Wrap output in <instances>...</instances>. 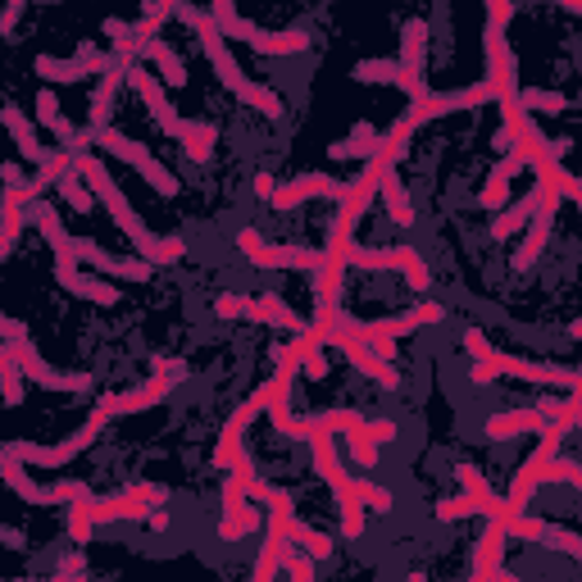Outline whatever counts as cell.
<instances>
[{"mask_svg": "<svg viewBox=\"0 0 582 582\" xmlns=\"http://www.w3.org/2000/svg\"><path fill=\"white\" fill-rule=\"evenodd\" d=\"M73 173L87 182V191L96 201H101L106 210H110V219L119 223V232L137 247V255L146 260V264H178L182 255H187V241L182 237H155L151 228H146L141 219H137V210L128 205V197H123V187L110 178V169L96 160V155H73Z\"/></svg>", "mask_w": 582, "mask_h": 582, "instance_id": "cell-1", "label": "cell"}, {"mask_svg": "<svg viewBox=\"0 0 582 582\" xmlns=\"http://www.w3.org/2000/svg\"><path fill=\"white\" fill-rule=\"evenodd\" d=\"M455 478L464 482V496H469L473 514H482L488 523L505 528V538H519V542H551V546L564 551L569 560L582 555V538H578V532H569V528H560V523H546V519H538V514H510V510H505V496H496V492L488 488V478H482L473 464H460Z\"/></svg>", "mask_w": 582, "mask_h": 582, "instance_id": "cell-2", "label": "cell"}, {"mask_svg": "<svg viewBox=\"0 0 582 582\" xmlns=\"http://www.w3.org/2000/svg\"><path fill=\"white\" fill-rule=\"evenodd\" d=\"M173 19H182L191 32H197V41H201V51L210 56V64H214L219 82H223V87L237 96L241 106L260 110L264 119H278V114H282V96H278V91H269V87H260L255 78H247V73H241V64H237V60H232V51H228V37L214 28V19H210L205 10L173 6Z\"/></svg>", "mask_w": 582, "mask_h": 582, "instance_id": "cell-3", "label": "cell"}, {"mask_svg": "<svg viewBox=\"0 0 582 582\" xmlns=\"http://www.w3.org/2000/svg\"><path fill=\"white\" fill-rule=\"evenodd\" d=\"M351 251H355V228L351 223H332L328 251H319V269H314V323L305 328L319 347H328V337L337 328V314H342V273H347Z\"/></svg>", "mask_w": 582, "mask_h": 582, "instance_id": "cell-4", "label": "cell"}, {"mask_svg": "<svg viewBox=\"0 0 582 582\" xmlns=\"http://www.w3.org/2000/svg\"><path fill=\"white\" fill-rule=\"evenodd\" d=\"M464 351H469V360H473V369H469L473 387H488L492 378H523V382L569 387V392H578V387H582L578 369H560V364H532V360H514V355L496 351V347L488 342V332H482V328H469V332H464Z\"/></svg>", "mask_w": 582, "mask_h": 582, "instance_id": "cell-5", "label": "cell"}, {"mask_svg": "<svg viewBox=\"0 0 582 582\" xmlns=\"http://www.w3.org/2000/svg\"><path fill=\"white\" fill-rule=\"evenodd\" d=\"M310 455H314V473L328 482L332 496H337V510H342V532H347L351 542H360V538H364V505L355 501L351 473L342 469V455H337V446H332L328 432H314V436H310Z\"/></svg>", "mask_w": 582, "mask_h": 582, "instance_id": "cell-6", "label": "cell"}, {"mask_svg": "<svg viewBox=\"0 0 582 582\" xmlns=\"http://www.w3.org/2000/svg\"><path fill=\"white\" fill-rule=\"evenodd\" d=\"M210 19H214V28L223 32V37H237V41H247L255 56H301V51H310V37L301 32V28H287V32H264V28H255V23H247L237 14V6H228V0H214V6L205 10Z\"/></svg>", "mask_w": 582, "mask_h": 582, "instance_id": "cell-7", "label": "cell"}, {"mask_svg": "<svg viewBox=\"0 0 582 582\" xmlns=\"http://www.w3.org/2000/svg\"><path fill=\"white\" fill-rule=\"evenodd\" d=\"M287 392H291V378H287V373H273L251 401H241V405L228 414V423H223V432H219V446H214V469H232L241 455H247V451H241V436H247V428L269 410V401L287 397Z\"/></svg>", "mask_w": 582, "mask_h": 582, "instance_id": "cell-8", "label": "cell"}, {"mask_svg": "<svg viewBox=\"0 0 582 582\" xmlns=\"http://www.w3.org/2000/svg\"><path fill=\"white\" fill-rule=\"evenodd\" d=\"M106 428H110V419H106L101 410H91V414H87V423H82L73 436H64V442H56V446H41V442H0V446H6V455H10V460H19V464L64 469L73 455L91 451V446H96V436H101Z\"/></svg>", "mask_w": 582, "mask_h": 582, "instance_id": "cell-9", "label": "cell"}, {"mask_svg": "<svg viewBox=\"0 0 582 582\" xmlns=\"http://www.w3.org/2000/svg\"><path fill=\"white\" fill-rule=\"evenodd\" d=\"M182 382H187V364H182V360H160V364H155V373L146 378L141 387H132V392H123V397H101V401H96V410H101L106 419L141 414V410L160 405L164 397H173Z\"/></svg>", "mask_w": 582, "mask_h": 582, "instance_id": "cell-10", "label": "cell"}, {"mask_svg": "<svg viewBox=\"0 0 582 582\" xmlns=\"http://www.w3.org/2000/svg\"><path fill=\"white\" fill-rule=\"evenodd\" d=\"M542 442H538V451H532L523 464H519V473H514V482H510V496H505V510L510 514H528V501H532V492L542 488V478H546V464L560 455V446H564V428L560 423H546L542 432Z\"/></svg>", "mask_w": 582, "mask_h": 582, "instance_id": "cell-11", "label": "cell"}, {"mask_svg": "<svg viewBox=\"0 0 582 582\" xmlns=\"http://www.w3.org/2000/svg\"><path fill=\"white\" fill-rule=\"evenodd\" d=\"M96 146H101V151H110L114 160H123V164H132L146 182H151L155 187V197H178V178L151 155V151H146V146L141 141H132V137H123L119 128H101V132H96Z\"/></svg>", "mask_w": 582, "mask_h": 582, "instance_id": "cell-12", "label": "cell"}, {"mask_svg": "<svg viewBox=\"0 0 582 582\" xmlns=\"http://www.w3.org/2000/svg\"><path fill=\"white\" fill-rule=\"evenodd\" d=\"M6 351L14 355V364H19L23 382H37L41 392H91V378H87V373H56L51 364H46V360L37 355V347L28 342V332L10 337Z\"/></svg>", "mask_w": 582, "mask_h": 582, "instance_id": "cell-13", "label": "cell"}, {"mask_svg": "<svg viewBox=\"0 0 582 582\" xmlns=\"http://www.w3.org/2000/svg\"><path fill=\"white\" fill-rule=\"evenodd\" d=\"M492 101V87L488 82H473V87H460V91H428L423 101H414L401 119L410 128H423L428 119H442V114H460V110H478Z\"/></svg>", "mask_w": 582, "mask_h": 582, "instance_id": "cell-14", "label": "cell"}, {"mask_svg": "<svg viewBox=\"0 0 582 582\" xmlns=\"http://www.w3.org/2000/svg\"><path fill=\"white\" fill-rule=\"evenodd\" d=\"M237 251L247 255L255 269H301V273H314V269H319V251H305V247H269V241H264L255 228H241V232H237Z\"/></svg>", "mask_w": 582, "mask_h": 582, "instance_id": "cell-15", "label": "cell"}, {"mask_svg": "<svg viewBox=\"0 0 582 582\" xmlns=\"http://www.w3.org/2000/svg\"><path fill=\"white\" fill-rule=\"evenodd\" d=\"M264 505H269V538H264V546H260V555H255V573H251V582H273L278 569H282V555L291 551L287 532H282V519L291 514V496H287L282 488H273V492L264 496Z\"/></svg>", "mask_w": 582, "mask_h": 582, "instance_id": "cell-16", "label": "cell"}, {"mask_svg": "<svg viewBox=\"0 0 582 582\" xmlns=\"http://www.w3.org/2000/svg\"><path fill=\"white\" fill-rule=\"evenodd\" d=\"M347 264H355V269H364V273L397 269V273H405V282H410L414 291H428V282H432V273H428V264H423V255H419L414 247H387V251H364V247H355Z\"/></svg>", "mask_w": 582, "mask_h": 582, "instance_id": "cell-17", "label": "cell"}, {"mask_svg": "<svg viewBox=\"0 0 582 582\" xmlns=\"http://www.w3.org/2000/svg\"><path fill=\"white\" fill-rule=\"evenodd\" d=\"M347 197V182H337L328 173H305V178H291L282 187H273V210H297L305 201H342Z\"/></svg>", "mask_w": 582, "mask_h": 582, "instance_id": "cell-18", "label": "cell"}, {"mask_svg": "<svg viewBox=\"0 0 582 582\" xmlns=\"http://www.w3.org/2000/svg\"><path fill=\"white\" fill-rule=\"evenodd\" d=\"M128 82H132V91L146 101V110L155 114V123H160V132H169V137H182L187 132V119L169 106V96H164V87H160V78L146 69V64H128Z\"/></svg>", "mask_w": 582, "mask_h": 582, "instance_id": "cell-19", "label": "cell"}, {"mask_svg": "<svg viewBox=\"0 0 582 582\" xmlns=\"http://www.w3.org/2000/svg\"><path fill=\"white\" fill-rule=\"evenodd\" d=\"M73 260L87 264V269H96V273H110L119 282H146V278H151V264H146V260H119V255H110L101 241H91V237H73Z\"/></svg>", "mask_w": 582, "mask_h": 582, "instance_id": "cell-20", "label": "cell"}, {"mask_svg": "<svg viewBox=\"0 0 582 582\" xmlns=\"http://www.w3.org/2000/svg\"><path fill=\"white\" fill-rule=\"evenodd\" d=\"M328 347H337V351H347V360L364 373V378H373L378 387H387V392H397V387H401V373L392 369V364H387V360H378L373 351H364L360 342H355V337H351V328L342 323V314H337V328H332V337H328Z\"/></svg>", "mask_w": 582, "mask_h": 582, "instance_id": "cell-21", "label": "cell"}, {"mask_svg": "<svg viewBox=\"0 0 582 582\" xmlns=\"http://www.w3.org/2000/svg\"><path fill=\"white\" fill-rule=\"evenodd\" d=\"M110 56H101L96 46H82V51L73 60H56V56H37V73L46 82H82L91 73H110Z\"/></svg>", "mask_w": 582, "mask_h": 582, "instance_id": "cell-22", "label": "cell"}, {"mask_svg": "<svg viewBox=\"0 0 582 582\" xmlns=\"http://www.w3.org/2000/svg\"><path fill=\"white\" fill-rule=\"evenodd\" d=\"M247 532H255V510H251L247 492H241L237 482L228 478L223 482V510H219V538L223 542H241Z\"/></svg>", "mask_w": 582, "mask_h": 582, "instance_id": "cell-23", "label": "cell"}, {"mask_svg": "<svg viewBox=\"0 0 582 582\" xmlns=\"http://www.w3.org/2000/svg\"><path fill=\"white\" fill-rule=\"evenodd\" d=\"M56 278L64 291H73L78 301H91V305H119L123 291L114 282H101V278H87L78 264H56Z\"/></svg>", "mask_w": 582, "mask_h": 582, "instance_id": "cell-24", "label": "cell"}, {"mask_svg": "<svg viewBox=\"0 0 582 582\" xmlns=\"http://www.w3.org/2000/svg\"><path fill=\"white\" fill-rule=\"evenodd\" d=\"M0 128H6L10 137H14V146H19V155L23 160H32L37 169L51 160V151L41 146V137H37V128H32V119L19 110V106H0Z\"/></svg>", "mask_w": 582, "mask_h": 582, "instance_id": "cell-25", "label": "cell"}, {"mask_svg": "<svg viewBox=\"0 0 582 582\" xmlns=\"http://www.w3.org/2000/svg\"><path fill=\"white\" fill-rule=\"evenodd\" d=\"M551 419L542 414V410H501V414H492L488 423H482V432L492 436V442H510V436H523V432H542Z\"/></svg>", "mask_w": 582, "mask_h": 582, "instance_id": "cell-26", "label": "cell"}, {"mask_svg": "<svg viewBox=\"0 0 582 582\" xmlns=\"http://www.w3.org/2000/svg\"><path fill=\"white\" fill-rule=\"evenodd\" d=\"M401 73L414 82V87H428L423 82V64H428V23L423 19H410L405 23V37H401Z\"/></svg>", "mask_w": 582, "mask_h": 582, "instance_id": "cell-27", "label": "cell"}, {"mask_svg": "<svg viewBox=\"0 0 582 582\" xmlns=\"http://www.w3.org/2000/svg\"><path fill=\"white\" fill-rule=\"evenodd\" d=\"M23 223H28V205L19 197V187H0V260L14 251Z\"/></svg>", "mask_w": 582, "mask_h": 582, "instance_id": "cell-28", "label": "cell"}, {"mask_svg": "<svg viewBox=\"0 0 582 582\" xmlns=\"http://www.w3.org/2000/svg\"><path fill=\"white\" fill-rule=\"evenodd\" d=\"M241 319H251V323H273V328H291V337L305 332L301 314H297V310H287L278 291H264L260 301H251V297H247V314H241Z\"/></svg>", "mask_w": 582, "mask_h": 582, "instance_id": "cell-29", "label": "cell"}, {"mask_svg": "<svg viewBox=\"0 0 582 582\" xmlns=\"http://www.w3.org/2000/svg\"><path fill=\"white\" fill-rule=\"evenodd\" d=\"M123 82H128V69L114 60L110 73H101V82H96V91H91V132L110 128V106H114V96H119Z\"/></svg>", "mask_w": 582, "mask_h": 582, "instance_id": "cell-30", "label": "cell"}, {"mask_svg": "<svg viewBox=\"0 0 582 582\" xmlns=\"http://www.w3.org/2000/svg\"><path fill=\"white\" fill-rule=\"evenodd\" d=\"M141 60H146V64H155V73H160L169 87H187V64H182V56L173 51V46H169L164 37L141 41Z\"/></svg>", "mask_w": 582, "mask_h": 582, "instance_id": "cell-31", "label": "cell"}, {"mask_svg": "<svg viewBox=\"0 0 582 582\" xmlns=\"http://www.w3.org/2000/svg\"><path fill=\"white\" fill-rule=\"evenodd\" d=\"M282 532H287V542L301 546V555H310V560H328L332 555V538H328V532H319V528H310L305 519H297V510L282 519Z\"/></svg>", "mask_w": 582, "mask_h": 582, "instance_id": "cell-32", "label": "cell"}, {"mask_svg": "<svg viewBox=\"0 0 582 582\" xmlns=\"http://www.w3.org/2000/svg\"><path fill=\"white\" fill-rule=\"evenodd\" d=\"M355 78H360V82H397V87L410 96V106L428 96V87H414V82L401 73L397 60H360V64H355Z\"/></svg>", "mask_w": 582, "mask_h": 582, "instance_id": "cell-33", "label": "cell"}, {"mask_svg": "<svg viewBox=\"0 0 582 582\" xmlns=\"http://www.w3.org/2000/svg\"><path fill=\"white\" fill-rule=\"evenodd\" d=\"M523 173V160L510 151V155H501L496 164H492V173H488V187H482V197H478V205H488V210H496L505 197H510V182Z\"/></svg>", "mask_w": 582, "mask_h": 582, "instance_id": "cell-34", "label": "cell"}, {"mask_svg": "<svg viewBox=\"0 0 582 582\" xmlns=\"http://www.w3.org/2000/svg\"><path fill=\"white\" fill-rule=\"evenodd\" d=\"M178 141H182V155L191 164H210L214 160V146H219V128L205 123V119H187V132Z\"/></svg>", "mask_w": 582, "mask_h": 582, "instance_id": "cell-35", "label": "cell"}, {"mask_svg": "<svg viewBox=\"0 0 582 582\" xmlns=\"http://www.w3.org/2000/svg\"><path fill=\"white\" fill-rule=\"evenodd\" d=\"M378 191H382L387 219H392V223H401V228H410V223H414V201H410V191L401 187V178H397V173H387Z\"/></svg>", "mask_w": 582, "mask_h": 582, "instance_id": "cell-36", "label": "cell"}, {"mask_svg": "<svg viewBox=\"0 0 582 582\" xmlns=\"http://www.w3.org/2000/svg\"><path fill=\"white\" fill-rule=\"evenodd\" d=\"M538 201H542V187H532V191H528V197H523L519 205H510V210H505L501 219H492V237H496V241H505L510 232L528 228V219L538 214Z\"/></svg>", "mask_w": 582, "mask_h": 582, "instance_id": "cell-37", "label": "cell"}, {"mask_svg": "<svg viewBox=\"0 0 582 582\" xmlns=\"http://www.w3.org/2000/svg\"><path fill=\"white\" fill-rule=\"evenodd\" d=\"M373 151H378V128L373 123H355L351 137H342V141L332 146L337 160H369Z\"/></svg>", "mask_w": 582, "mask_h": 582, "instance_id": "cell-38", "label": "cell"}, {"mask_svg": "<svg viewBox=\"0 0 582 582\" xmlns=\"http://www.w3.org/2000/svg\"><path fill=\"white\" fill-rule=\"evenodd\" d=\"M106 37H110V60H119L123 69L128 64H137V56H141V41H137V28L132 23H123V19H106Z\"/></svg>", "mask_w": 582, "mask_h": 582, "instance_id": "cell-39", "label": "cell"}, {"mask_svg": "<svg viewBox=\"0 0 582 582\" xmlns=\"http://www.w3.org/2000/svg\"><path fill=\"white\" fill-rule=\"evenodd\" d=\"M519 110H523V114H532V110L560 114V110H569V96H560V91H523V87H519Z\"/></svg>", "mask_w": 582, "mask_h": 582, "instance_id": "cell-40", "label": "cell"}, {"mask_svg": "<svg viewBox=\"0 0 582 582\" xmlns=\"http://www.w3.org/2000/svg\"><path fill=\"white\" fill-rule=\"evenodd\" d=\"M351 488H355V501H360L364 510H373V514H387V510H392V492L378 488V482H369V478H351Z\"/></svg>", "mask_w": 582, "mask_h": 582, "instance_id": "cell-41", "label": "cell"}, {"mask_svg": "<svg viewBox=\"0 0 582 582\" xmlns=\"http://www.w3.org/2000/svg\"><path fill=\"white\" fill-rule=\"evenodd\" d=\"M60 197H64V201H69L78 214H91V210H96V197L87 191V182H82L78 173H69V178L60 182Z\"/></svg>", "mask_w": 582, "mask_h": 582, "instance_id": "cell-42", "label": "cell"}, {"mask_svg": "<svg viewBox=\"0 0 582 582\" xmlns=\"http://www.w3.org/2000/svg\"><path fill=\"white\" fill-rule=\"evenodd\" d=\"M164 19H173V6H151V14H146L141 23H132V28H137V41L160 37V23H164Z\"/></svg>", "mask_w": 582, "mask_h": 582, "instance_id": "cell-43", "label": "cell"}, {"mask_svg": "<svg viewBox=\"0 0 582 582\" xmlns=\"http://www.w3.org/2000/svg\"><path fill=\"white\" fill-rule=\"evenodd\" d=\"M542 482H569V488H578V482H582V469H578V460H551L546 464V478Z\"/></svg>", "mask_w": 582, "mask_h": 582, "instance_id": "cell-44", "label": "cell"}, {"mask_svg": "<svg viewBox=\"0 0 582 582\" xmlns=\"http://www.w3.org/2000/svg\"><path fill=\"white\" fill-rule=\"evenodd\" d=\"M282 569L291 573V582H314V560L301 555V551H287V555H282Z\"/></svg>", "mask_w": 582, "mask_h": 582, "instance_id": "cell-45", "label": "cell"}, {"mask_svg": "<svg viewBox=\"0 0 582 582\" xmlns=\"http://www.w3.org/2000/svg\"><path fill=\"white\" fill-rule=\"evenodd\" d=\"M214 314L219 319H241L247 314V297H241V291H223V297L214 301Z\"/></svg>", "mask_w": 582, "mask_h": 582, "instance_id": "cell-46", "label": "cell"}, {"mask_svg": "<svg viewBox=\"0 0 582 582\" xmlns=\"http://www.w3.org/2000/svg\"><path fill=\"white\" fill-rule=\"evenodd\" d=\"M82 578H87V564H82V555H69L51 582H82Z\"/></svg>", "mask_w": 582, "mask_h": 582, "instance_id": "cell-47", "label": "cell"}, {"mask_svg": "<svg viewBox=\"0 0 582 582\" xmlns=\"http://www.w3.org/2000/svg\"><path fill=\"white\" fill-rule=\"evenodd\" d=\"M301 373H305V378H314V382H319V378H328V360H323V351L305 355V360H301Z\"/></svg>", "mask_w": 582, "mask_h": 582, "instance_id": "cell-48", "label": "cell"}, {"mask_svg": "<svg viewBox=\"0 0 582 582\" xmlns=\"http://www.w3.org/2000/svg\"><path fill=\"white\" fill-rule=\"evenodd\" d=\"M0 546H10V551H23L28 546V538L19 528H10V523H0Z\"/></svg>", "mask_w": 582, "mask_h": 582, "instance_id": "cell-49", "label": "cell"}, {"mask_svg": "<svg viewBox=\"0 0 582 582\" xmlns=\"http://www.w3.org/2000/svg\"><path fill=\"white\" fill-rule=\"evenodd\" d=\"M19 14H23V6H19V0H14V6H6V14H0V37H6V32L19 23Z\"/></svg>", "mask_w": 582, "mask_h": 582, "instance_id": "cell-50", "label": "cell"}, {"mask_svg": "<svg viewBox=\"0 0 582 582\" xmlns=\"http://www.w3.org/2000/svg\"><path fill=\"white\" fill-rule=\"evenodd\" d=\"M0 182H6V187H23V173H19V164H0Z\"/></svg>", "mask_w": 582, "mask_h": 582, "instance_id": "cell-51", "label": "cell"}, {"mask_svg": "<svg viewBox=\"0 0 582 582\" xmlns=\"http://www.w3.org/2000/svg\"><path fill=\"white\" fill-rule=\"evenodd\" d=\"M273 187H278V182H273L269 173H255V197H264V201H269V197H273Z\"/></svg>", "mask_w": 582, "mask_h": 582, "instance_id": "cell-52", "label": "cell"}, {"mask_svg": "<svg viewBox=\"0 0 582 582\" xmlns=\"http://www.w3.org/2000/svg\"><path fill=\"white\" fill-rule=\"evenodd\" d=\"M146 523H151L155 532H164L169 528V510H151V514H146Z\"/></svg>", "mask_w": 582, "mask_h": 582, "instance_id": "cell-53", "label": "cell"}, {"mask_svg": "<svg viewBox=\"0 0 582 582\" xmlns=\"http://www.w3.org/2000/svg\"><path fill=\"white\" fill-rule=\"evenodd\" d=\"M492 582H519V578H514L510 569H496V578H492Z\"/></svg>", "mask_w": 582, "mask_h": 582, "instance_id": "cell-54", "label": "cell"}, {"mask_svg": "<svg viewBox=\"0 0 582 582\" xmlns=\"http://www.w3.org/2000/svg\"><path fill=\"white\" fill-rule=\"evenodd\" d=\"M0 464H6V446H0Z\"/></svg>", "mask_w": 582, "mask_h": 582, "instance_id": "cell-55", "label": "cell"}]
</instances>
